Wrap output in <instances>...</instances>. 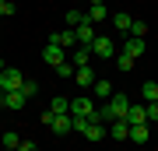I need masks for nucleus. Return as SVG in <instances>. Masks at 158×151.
<instances>
[{"label":"nucleus","mask_w":158,"mask_h":151,"mask_svg":"<svg viewBox=\"0 0 158 151\" xmlns=\"http://www.w3.org/2000/svg\"><path fill=\"white\" fill-rule=\"evenodd\" d=\"M42 127H49L53 134H70V130H74V123H70V112H67V116H56V112H49V109L42 112Z\"/></svg>","instance_id":"nucleus-1"},{"label":"nucleus","mask_w":158,"mask_h":151,"mask_svg":"<svg viewBox=\"0 0 158 151\" xmlns=\"http://www.w3.org/2000/svg\"><path fill=\"white\" fill-rule=\"evenodd\" d=\"M21 84H25V74L18 67H7L0 74V91H21Z\"/></svg>","instance_id":"nucleus-2"},{"label":"nucleus","mask_w":158,"mask_h":151,"mask_svg":"<svg viewBox=\"0 0 158 151\" xmlns=\"http://www.w3.org/2000/svg\"><path fill=\"white\" fill-rule=\"evenodd\" d=\"M0 106H4V109H14V112H21L25 106H28V99H25V91H0Z\"/></svg>","instance_id":"nucleus-3"},{"label":"nucleus","mask_w":158,"mask_h":151,"mask_svg":"<svg viewBox=\"0 0 158 151\" xmlns=\"http://www.w3.org/2000/svg\"><path fill=\"white\" fill-rule=\"evenodd\" d=\"M91 53L102 56V60H113V56H116V46H113V39H109V35H95V42H91Z\"/></svg>","instance_id":"nucleus-4"},{"label":"nucleus","mask_w":158,"mask_h":151,"mask_svg":"<svg viewBox=\"0 0 158 151\" xmlns=\"http://www.w3.org/2000/svg\"><path fill=\"white\" fill-rule=\"evenodd\" d=\"M63 53H67V49H63V46L60 42H46V49H42V60H46V67H60V63H63Z\"/></svg>","instance_id":"nucleus-5"},{"label":"nucleus","mask_w":158,"mask_h":151,"mask_svg":"<svg viewBox=\"0 0 158 151\" xmlns=\"http://www.w3.org/2000/svg\"><path fill=\"white\" fill-rule=\"evenodd\" d=\"M95 109H98V106H95V102H91L88 95H77V99L70 102V116H91Z\"/></svg>","instance_id":"nucleus-6"},{"label":"nucleus","mask_w":158,"mask_h":151,"mask_svg":"<svg viewBox=\"0 0 158 151\" xmlns=\"http://www.w3.org/2000/svg\"><path fill=\"white\" fill-rule=\"evenodd\" d=\"M109 106H113V112H116V120H127V112H130V99L123 95V91H113V99H106Z\"/></svg>","instance_id":"nucleus-7"},{"label":"nucleus","mask_w":158,"mask_h":151,"mask_svg":"<svg viewBox=\"0 0 158 151\" xmlns=\"http://www.w3.org/2000/svg\"><path fill=\"white\" fill-rule=\"evenodd\" d=\"M49 39H53V42H60L63 49H77V32H74V28H63V32H53Z\"/></svg>","instance_id":"nucleus-8"},{"label":"nucleus","mask_w":158,"mask_h":151,"mask_svg":"<svg viewBox=\"0 0 158 151\" xmlns=\"http://www.w3.org/2000/svg\"><path fill=\"white\" fill-rule=\"evenodd\" d=\"M74 32H77V46H91V42H95V25H91V21H85V25H77V28H74Z\"/></svg>","instance_id":"nucleus-9"},{"label":"nucleus","mask_w":158,"mask_h":151,"mask_svg":"<svg viewBox=\"0 0 158 151\" xmlns=\"http://www.w3.org/2000/svg\"><path fill=\"white\" fill-rule=\"evenodd\" d=\"M109 137L113 141H130V123L127 120H113L109 123Z\"/></svg>","instance_id":"nucleus-10"},{"label":"nucleus","mask_w":158,"mask_h":151,"mask_svg":"<svg viewBox=\"0 0 158 151\" xmlns=\"http://www.w3.org/2000/svg\"><path fill=\"white\" fill-rule=\"evenodd\" d=\"M148 137H151V123H134L130 127V141L134 144H148Z\"/></svg>","instance_id":"nucleus-11"},{"label":"nucleus","mask_w":158,"mask_h":151,"mask_svg":"<svg viewBox=\"0 0 158 151\" xmlns=\"http://www.w3.org/2000/svg\"><path fill=\"white\" fill-rule=\"evenodd\" d=\"M91 46H77V49H74V67H91Z\"/></svg>","instance_id":"nucleus-12"},{"label":"nucleus","mask_w":158,"mask_h":151,"mask_svg":"<svg viewBox=\"0 0 158 151\" xmlns=\"http://www.w3.org/2000/svg\"><path fill=\"white\" fill-rule=\"evenodd\" d=\"M144 49H148V42H144V39H137V35H130V39H127V46H123V53H130L134 60H137Z\"/></svg>","instance_id":"nucleus-13"},{"label":"nucleus","mask_w":158,"mask_h":151,"mask_svg":"<svg viewBox=\"0 0 158 151\" xmlns=\"http://www.w3.org/2000/svg\"><path fill=\"white\" fill-rule=\"evenodd\" d=\"M74 81H77V84H85V88H91L98 78H95V70H91V67H77V70H74Z\"/></svg>","instance_id":"nucleus-14"},{"label":"nucleus","mask_w":158,"mask_h":151,"mask_svg":"<svg viewBox=\"0 0 158 151\" xmlns=\"http://www.w3.org/2000/svg\"><path fill=\"white\" fill-rule=\"evenodd\" d=\"M109 18H113V14L106 11V4H91V7H88V21H91V25H95V21H109Z\"/></svg>","instance_id":"nucleus-15"},{"label":"nucleus","mask_w":158,"mask_h":151,"mask_svg":"<svg viewBox=\"0 0 158 151\" xmlns=\"http://www.w3.org/2000/svg\"><path fill=\"white\" fill-rule=\"evenodd\" d=\"M127 123H130V127H134V123H148V109H144V106H130Z\"/></svg>","instance_id":"nucleus-16"},{"label":"nucleus","mask_w":158,"mask_h":151,"mask_svg":"<svg viewBox=\"0 0 158 151\" xmlns=\"http://www.w3.org/2000/svg\"><path fill=\"white\" fill-rule=\"evenodd\" d=\"M49 112H56V116H67L70 112V99H63V95H56L49 102Z\"/></svg>","instance_id":"nucleus-17"},{"label":"nucleus","mask_w":158,"mask_h":151,"mask_svg":"<svg viewBox=\"0 0 158 151\" xmlns=\"http://www.w3.org/2000/svg\"><path fill=\"white\" fill-rule=\"evenodd\" d=\"M141 99L144 102H158V81H144L141 84Z\"/></svg>","instance_id":"nucleus-18"},{"label":"nucleus","mask_w":158,"mask_h":151,"mask_svg":"<svg viewBox=\"0 0 158 151\" xmlns=\"http://www.w3.org/2000/svg\"><path fill=\"white\" fill-rule=\"evenodd\" d=\"M91 88H95V95H98L102 102H106V99H113V84H109L106 78H98L95 84H91Z\"/></svg>","instance_id":"nucleus-19"},{"label":"nucleus","mask_w":158,"mask_h":151,"mask_svg":"<svg viewBox=\"0 0 158 151\" xmlns=\"http://www.w3.org/2000/svg\"><path fill=\"white\" fill-rule=\"evenodd\" d=\"M63 21H67V28H77V25H85V21H88V14H85V11H74V7H70Z\"/></svg>","instance_id":"nucleus-20"},{"label":"nucleus","mask_w":158,"mask_h":151,"mask_svg":"<svg viewBox=\"0 0 158 151\" xmlns=\"http://www.w3.org/2000/svg\"><path fill=\"white\" fill-rule=\"evenodd\" d=\"M106 134H109V127H106V123H91V127L85 130V137H88V141H102Z\"/></svg>","instance_id":"nucleus-21"},{"label":"nucleus","mask_w":158,"mask_h":151,"mask_svg":"<svg viewBox=\"0 0 158 151\" xmlns=\"http://www.w3.org/2000/svg\"><path fill=\"white\" fill-rule=\"evenodd\" d=\"M109 21H113V25L119 28V32H127V35H130V25H134V18H130V14H113Z\"/></svg>","instance_id":"nucleus-22"},{"label":"nucleus","mask_w":158,"mask_h":151,"mask_svg":"<svg viewBox=\"0 0 158 151\" xmlns=\"http://www.w3.org/2000/svg\"><path fill=\"white\" fill-rule=\"evenodd\" d=\"M134 63H137V60H134L130 53H116V67H119V70H134Z\"/></svg>","instance_id":"nucleus-23"},{"label":"nucleus","mask_w":158,"mask_h":151,"mask_svg":"<svg viewBox=\"0 0 158 151\" xmlns=\"http://www.w3.org/2000/svg\"><path fill=\"white\" fill-rule=\"evenodd\" d=\"M0 144L11 148V151H18V148H21V137H18V134H0Z\"/></svg>","instance_id":"nucleus-24"},{"label":"nucleus","mask_w":158,"mask_h":151,"mask_svg":"<svg viewBox=\"0 0 158 151\" xmlns=\"http://www.w3.org/2000/svg\"><path fill=\"white\" fill-rule=\"evenodd\" d=\"M70 123H74V134H85V130L91 127V120L88 116H70Z\"/></svg>","instance_id":"nucleus-25"},{"label":"nucleus","mask_w":158,"mask_h":151,"mask_svg":"<svg viewBox=\"0 0 158 151\" xmlns=\"http://www.w3.org/2000/svg\"><path fill=\"white\" fill-rule=\"evenodd\" d=\"M21 91H25V99H32L35 91H39V84H35L32 78H25V84H21Z\"/></svg>","instance_id":"nucleus-26"},{"label":"nucleus","mask_w":158,"mask_h":151,"mask_svg":"<svg viewBox=\"0 0 158 151\" xmlns=\"http://www.w3.org/2000/svg\"><path fill=\"white\" fill-rule=\"evenodd\" d=\"M130 35H137V39H144V35H148V25H144V21H134V25H130Z\"/></svg>","instance_id":"nucleus-27"},{"label":"nucleus","mask_w":158,"mask_h":151,"mask_svg":"<svg viewBox=\"0 0 158 151\" xmlns=\"http://www.w3.org/2000/svg\"><path fill=\"white\" fill-rule=\"evenodd\" d=\"M74 70H77V67H74V63H67V60L56 67V74H60V78H74Z\"/></svg>","instance_id":"nucleus-28"},{"label":"nucleus","mask_w":158,"mask_h":151,"mask_svg":"<svg viewBox=\"0 0 158 151\" xmlns=\"http://www.w3.org/2000/svg\"><path fill=\"white\" fill-rule=\"evenodd\" d=\"M148 123H158V102H148Z\"/></svg>","instance_id":"nucleus-29"},{"label":"nucleus","mask_w":158,"mask_h":151,"mask_svg":"<svg viewBox=\"0 0 158 151\" xmlns=\"http://www.w3.org/2000/svg\"><path fill=\"white\" fill-rule=\"evenodd\" d=\"M7 14H14V4L11 0H0V18H7Z\"/></svg>","instance_id":"nucleus-30"},{"label":"nucleus","mask_w":158,"mask_h":151,"mask_svg":"<svg viewBox=\"0 0 158 151\" xmlns=\"http://www.w3.org/2000/svg\"><path fill=\"white\" fill-rule=\"evenodd\" d=\"M18 151H39V144H35V141H21V148Z\"/></svg>","instance_id":"nucleus-31"},{"label":"nucleus","mask_w":158,"mask_h":151,"mask_svg":"<svg viewBox=\"0 0 158 151\" xmlns=\"http://www.w3.org/2000/svg\"><path fill=\"white\" fill-rule=\"evenodd\" d=\"M91 4H106V0H91Z\"/></svg>","instance_id":"nucleus-32"}]
</instances>
